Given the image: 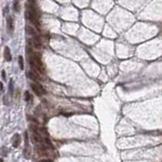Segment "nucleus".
<instances>
[{
    "label": "nucleus",
    "instance_id": "obj_1",
    "mask_svg": "<svg viewBox=\"0 0 162 162\" xmlns=\"http://www.w3.org/2000/svg\"><path fill=\"white\" fill-rule=\"evenodd\" d=\"M30 62H31V65H33V67L36 68L39 72H41V74L45 72V67L43 65L41 59L39 58V56L36 53L30 54Z\"/></svg>",
    "mask_w": 162,
    "mask_h": 162
},
{
    "label": "nucleus",
    "instance_id": "obj_2",
    "mask_svg": "<svg viewBox=\"0 0 162 162\" xmlns=\"http://www.w3.org/2000/svg\"><path fill=\"white\" fill-rule=\"evenodd\" d=\"M27 15H28L29 19L33 24H35L37 27H39V24L37 23L38 21V19H37V11H36L35 7H34V4H30L29 6H28Z\"/></svg>",
    "mask_w": 162,
    "mask_h": 162
},
{
    "label": "nucleus",
    "instance_id": "obj_3",
    "mask_svg": "<svg viewBox=\"0 0 162 162\" xmlns=\"http://www.w3.org/2000/svg\"><path fill=\"white\" fill-rule=\"evenodd\" d=\"M31 88H32L33 92L37 96H42L46 93V91L44 90V88L42 86H40L39 84H31Z\"/></svg>",
    "mask_w": 162,
    "mask_h": 162
},
{
    "label": "nucleus",
    "instance_id": "obj_4",
    "mask_svg": "<svg viewBox=\"0 0 162 162\" xmlns=\"http://www.w3.org/2000/svg\"><path fill=\"white\" fill-rule=\"evenodd\" d=\"M20 136L19 133H15L13 137H12V146L14 148H18L19 145H20Z\"/></svg>",
    "mask_w": 162,
    "mask_h": 162
},
{
    "label": "nucleus",
    "instance_id": "obj_5",
    "mask_svg": "<svg viewBox=\"0 0 162 162\" xmlns=\"http://www.w3.org/2000/svg\"><path fill=\"white\" fill-rule=\"evenodd\" d=\"M29 76L33 80V81H35V82H39L40 80H41V77L38 76V74H36L34 70H30L29 71Z\"/></svg>",
    "mask_w": 162,
    "mask_h": 162
},
{
    "label": "nucleus",
    "instance_id": "obj_6",
    "mask_svg": "<svg viewBox=\"0 0 162 162\" xmlns=\"http://www.w3.org/2000/svg\"><path fill=\"white\" fill-rule=\"evenodd\" d=\"M7 30L9 31L10 34H12V32H13V20H12V18H8V19H7Z\"/></svg>",
    "mask_w": 162,
    "mask_h": 162
},
{
    "label": "nucleus",
    "instance_id": "obj_7",
    "mask_svg": "<svg viewBox=\"0 0 162 162\" xmlns=\"http://www.w3.org/2000/svg\"><path fill=\"white\" fill-rule=\"evenodd\" d=\"M4 58L7 60V61H10L11 60V54H10V49L8 47H5L4 49Z\"/></svg>",
    "mask_w": 162,
    "mask_h": 162
},
{
    "label": "nucleus",
    "instance_id": "obj_8",
    "mask_svg": "<svg viewBox=\"0 0 162 162\" xmlns=\"http://www.w3.org/2000/svg\"><path fill=\"white\" fill-rule=\"evenodd\" d=\"M19 64L20 69H24V59H23L21 56H19Z\"/></svg>",
    "mask_w": 162,
    "mask_h": 162
},
{
    "label": "nucleus",
    "instance_id": "obj_9",
    "mask_svg": "<svg viewBox=\"0 0 162 162\" xmlns=\"http://www.w3.org/2000/svg\"><path fill=\"white\" fill-rule=\"evenodd\" d=\"M27 30H28V33H29V34H31V35H34V36H36V32L34 31V29H33V28L28 27V28H27Z\"/></svg>",
    "mask_w": 162,
    "mask_h": 162
},
{
    "label": "nucleus",
    "instance_id": "obj_10",
    "mask_svg": "<svg viewBox=\"0 0 162 162\" xmlns=\"http://www.w3.org/2000/svg\"><path fill=\"white\" fill-rule=\"evenodd\" d=\"M14 10H16L18 12L19 11V0H15L14 1Z\"/></svg>",
    "mask_w": 162,
    "mask_h": 162
},
{
    "label": "nucleus",
    "instance_id": "obj_11",
    "mask_svg": "<svg viewBox=\"0 0 162 162\" xmlns=\"http://www.w3.org/2000/svg\"><path fill=\"white\" fill-rule=\"evenodd\" d=\"M30 99V94H29V92H26V100L28 101Z\"/></svg>",
    "mask_w": 162,
    "mask_h": 162
},
{
    "label": "nucleus",
    "instance_id": "obj_12",
    "mask_svg": "<svg viewBox=\"0 0 162 162\" xmlns=\"http://www.w3.org/2000/svg\"><path fill=\"white\" fill-rule=\"evenodd\" d=\"M39 162H52L51 160H48V159H44V160H40Z\"/></svg>",
    "mask_w": 162,
    "mask_h": 162
},
{
    "label": "nucleus",
    "instance_id": "obj_13",
    "mask_svg": "<svg viewBox=\"0 0 162 162\" xmlns=\"http://www.w3.org/2000/svg\"><path fill=\"white\" fill-rule=\"evenodd\" d=\"M2 77L5 79V72H4V70H2Z\"/></svg>",
    "mask_w": 162,
    "mask_h": 162
}]
</instances>
